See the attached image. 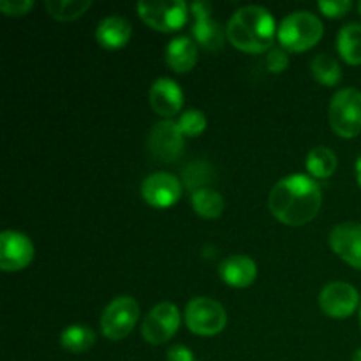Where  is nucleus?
Segmentation results:
<instances>
[{
  "label": "nucleus",
  "instance_id": "obj_1",
  "mask_svg": "<svg viewBox=\"0 0 361 361\" xmlns=\"http://www.w3.org/2000/svg\"><path fill=\"white\" fill-rule=\"evenodd\" d=\"M323 194L319 183L307 175H289L279 180L268 197V208L286 226L307 224L319 214Z\"/></svg>",
  "mask_w": 361,
  "mask_h": 361
},
{
  "label": "nucleus",
  "instance_id": "obj_2",
  "mask_svg": "<svg viewBox=\"0 0 361 361\" xmlns=\"http://www.w3.org/2000/svg\"><path fill=\"white\" fill-rule=\"evenodd\" d=\"M277 34L275 20L268 9L261 6H245L229 20L226 35L236 49L245 53H264L274 44Z\"/></svg>",
  "mask_w": 361,
  "mask_h": 361
},
{
  "label": "nucleus",
  "instance_id": "obj_3",
  "mask_svg": "<svg viewBox=\"0 0 361 361\" xmlns=\"http://www.w3.org/2000/svg\"><path fill=\"white\" fill-rule=\"evenodd\" d=\"M324 34L323 23L309 11H296L288 14L277 28L279 42L286 51L302 53L314 48Z\"/></svg>",
  "mask_w": 361,
  "mask_h": 361
},
{
  "label": "nucleus",
  "instance_id": "obj_4",
  "mask_svg": "<svg viewBox=\"0 0 361 361\" xmlns=\"http://www.w3.org/2000/svg\"><path fill=\"white\" fill-rule=\"evenodd\" d=\"M330 126L341 137H356L361 133V92L342 88L334 95L328 111Z\"/></svg>",
  "mask_w": 361,
  "mask_h": 361
},
{
  "label": "nucleus",
  "instance_id": "obj_5",
  "mask_svg": "<svg viewBox=\"0 0 361 361\" xmlns=\"http://www.w3.org/2000/svg\"><path fill=\"white\" fill-rule=\"evenodd\" d=\"M185 324L192 334L201 337H212L221 334L228 324V314L224 307L207 296H197L187 303Z\"/></svg>",
  "mask_w": 361,
  "mask_h": 361
},
{
  "label": "nucleus",
  "instance_id": "obj_6",
  "mask_svg": "<svg viewBox=\"0 0 361 361\" xmlns=\"http://www.w3.org/2000/svg\"><path fill=\"white\" fill-rule=\"evenodd\" d=\"M189 9L182 0H152V2H140L136 6L137 16L145 21L150 28L159 32H176L187 23Z\"/></svg>",
  "mask_w": 361,
  "mask_h": 361
},
{
  "label": "nucleus",
  "instance_id": "obj_7",
  "mask_svg": "<svg viewBox=\"0 0 361 361\" xmlns=\"http://www.w3.org/2000/svg\"><path fill=\"white\" fill-rule=\"evenodd\" d=\"M140 305L133 296H118L104 309L101 316L102 335L109 341H122L136 326Z\"/></svg>",
  "mask_w": 361,
  "mask_h": 361
},
{
  "label": "nucleus",
  "instance_id": "obj_8",
  "mask_svg": "<svg viewBox=\"0 0 361 361\" xmlns=\"http://www.w3.org/2000/svg\"><path fill=\"white\" fill-rule=\"evenodd\" d=\"M148 154L152 159L162 164L178 161L183 154V134L180 133L178 126L173 120H162L152 127L148 134Z\"/></svg>",
  "mask_w": 361,
  "mask_h": 361
},
{
  "label": "nucleus",
  "instance_id": "obj_9",
  "mask_svg": "<svg viewBox=\"0 0 361 361\" xmlns=\"http://www.w3.org/2000/svg\"><path fill=\"white\" fill-rule=\"evenodd\" d=\"M180 321H182V316L175 303H159L143 319L141 335L148 344L161 345L173 338V335L178 331Z\"/></svg>",
  "mask_w": 361,
  "mask_h": 361
},
{
  "label": "nucleus",
  "instance_id": "obj_10",
  "mask_svg": "<svg viewBox=\"0 0 361 361\" xmlns=\"http://www.w3.org/2000/svg\"><path fill=\"white\" fill-rule=\"evenodd\" d=\"M360 295L348 282H330L319 295V307L326 316L344 319L358 309Z\"/></svg>",
  "mask_w": 361,
  "mask_h": 361
},
{
  "label": "nucleus",
  "instance_id": "obj_11",
  "mask_svg": "<svg viewBox=\"0 0 361 361\" xmlns=\"http://www.w3.org/2000/svg\"><path fill=\"white\" fill-rule=\"evenodd\" d=\"M34 259V245L20 231H4L0 235V268L4 271H20Z\"/></svg>",
  "mask_w": 361,
  "mask_h": 361
},
{
  "label": "nucleus",
  "instance_id": "obj_12",
  "mask_svg": "<svg viewBox=\"0 0 361 361\" xmlns=\"http://www.w3.org/2000/svg\"><path fill=\"white\" fill-rule=\"evenodd\" d=\"M141 196L150 207L169 208L182 196V182L171 173H154L141 183Z\"/></svg>",
  "mask_w": 361,
  "mask_h": 361
},
{
  "label": "nucleus",
  "instance_id": "obj_13",
  "mask_svg": "<svg viewBox=\"0 0 361 361\" xmlns=\"http://www.w3.org/2000/svg\"><path fill=\"white\" fill-rule=\"evenodd\" d=\"M190 13L194 16L192 35L197 44L203 46L208 51H219L224 46V39L228 37L221 25L212 20V6L208 2L190 4Z\"/></svg>",
  "mask_w": 361,
  "mask_h": 361
},
{
  "label": "nucleus",
  "instance_id": "obj_14",
  "mask_svg": "<svg viewBox=\"0 0 361 361\" xmlns=\"http://www.w3.org/2000/svg\"><path fill=\"white\" fill-rule=\"evenodd\" d=\"M330 247L342 261L361 270V222H342L330 233Z\"/></svg>",
  "mask_w": 361,
  "mask_h": 361
},
{
  "label": "nucleus",
  "instance_id": "obj_15",
  "mask_svg": "<svg viewBox=\"0 0 361 361\" xmlns=\"http://www.w3.org/2000/svg\"><path fill=\"white\" fill-rule=\"evenodd\" d=\"M150 106L159 116L171 120L176 113H180L183 106V92L176 81L169 78H159L150 87Z\"/></svg>",
  "mask_w": 361,
  "mask_h": 361
},
{
  "label": "nucleus",
  "instance_id": "obj_16",
  "mask_svg": "<svg viewBox=\"0 0 361 361\" xmlns=\"http://www.w3.org/2000/svg\"><path fill=\"white\" fill-rule=\"evenodd\" d=\"M219 275L231 288H249L257 277V264L249 256L235 254V256H229L222 261L221 267H219Z\"/></svg>",
  "mask_w": 361,
  "mask_h": 361
},
{
  "label": "nucleus",
  "instance_id": "obj_17",
  "mask_svg": "<svg viewBox=\"0 0 361 361\" xmlns=\"http://www.w3.org/2000/svg\"><path fill=\"white\" fill-rule=\"evenodd\" d=\"M133 35V27L122 16H108L97 25L95 39L106 49H120L127 46Z\"/></svg>",
  "mask_w": 361,
  "mask_h": 361
},
{
  "label": "nucleus",
  "instance_id": "obj_18",
  "mask_svg": "<svg viewBox=\"0 0 361 361\" xmlns=\"http://www.w3.org/2000/svg\"><path fill=\"white\" fill-rule=\"evenodd\" d=\"M166 62L175 73L185 74L196 66L197 62V46L190 37L180 35L173 39L166 48Z\"/></svg>",
  "mask_w": 361,
  "mask_h": 361
},
{
  "label": "nucleus",
  "instance_id": "obj_19",
  "mask_svg": "<svg viewBox=\"0 0 361 361\" xmlns=\"http://www.w3.org/2000/svg\"><path fill=\"white\" fill-rule=\"evenodd\" d=\"M337 49L349 66H361V25L349 23L337 35Z\"/></svg>",
  "mask_w": 361,
  "mask_h": 361
},
{
  "label": "nucleus",
  "instance_id": "obj_20",
  "mask_svg": "<svg viewBox=\"0 0 361 361\" xmlns=\"http://www.w3.org/2000/svg\"><path fill=\"white\" fill-rule=\"evenodd\" d=\"M338 159L335 155L334 150L326 147L314 148L312 152H309L305 161V168L314 178H330L335 171H337Z\"/></svg>",
  "mask_w": 361,
  "mask_h": 361
},
{
  "label": "nucleus",
  "instance_id": "obj_21",
  "mask_svg": "<svg viewBox=\"0 0 361 361\" xmlns=\"http://www.w3.org/2000/svg\"><path fill=\"white\" fill-rule=\"evenodd\" d=\"M60 344L66 351L73 353V355H83V353L90 351L92 345L95 344V334L88 326L73 324L62 331Z\"/></svg>",
  "mask_w": 361,
  "mask_h": 361
},
{
  "label": "nucleus",
  "instance_id": "obj_22",
  "mask_svg": "<svg viewBox=\"0 0 361 361\" xmlns=\"http://www.w3.org/2000/svg\"><path fill=\"white\" fill-rule=\"evenodd\" d=\"M194 212L203 219H217L224 212V200L215 189L196 190L190 197Z\"/></svg>",
  "mask_w": 361,
  "mask_h": 361
},
{
  "label": "nucleus",
  "instance_id": "obj_23",
  "mask_svg": "<svg viewBox=\"0 0 361 361\" xmlns=\"http://www.w3.org/2000/svg\"><path fill=\"white\" fill-rule=\"evenodd\" d=\"M310 73L324 87H334L341 81L342 69L337 60L330 55H316L310 62Z\"/></svg>",
  "mask_w": 361,
  "mask_h": 361
},
{
  "label": "nucleus",
  "instance_id": "obj_24",
  "mask_svg": "<svg viewBox=\"0 0 361 361\" xmlns=\"http://www.w3.org/2000/svg\"><path fill=\"white\" fill-rule=\"evenodd\" d=\"M90 7V0H48L46 2V9H48L49 16L59 21L78 20Z\"/></svg>",
  "mask_w": 361,
  "mask_h": 361
},
{
  "label": "nucleus",
  "instance_id": "obj_25",
  "mask_svg": "<svg viewBox=\"0 0 361 361\" xmlns=\"http://www.w3.org/2000/svg\"><path fill=\"white\" fill-rule=\"evenodd\" d=\"M215 180L214 169L207 162L196 161L190 162L183 171V183L190 192H196L201 189H210V183Z\"/></svg>",
  "mask_w": 361,
  "mask_h": 361
},
{
  "label": "nucleus",
  "instance_id": "obj_26",
  "mask_svg": "<svg viewBox=\"0 0 361 361\" xmlns=\"http://www.w3.org/2000/svg\"><path fill=\"white\" fill-rule=\"evenodd\" d=\"M176 126H178L180 133L183 136L196 137L207 129V116L200 109H187L180 115V118L176 120Z\"/></svg>",
  "mask_w": 361,
  "mask_h": 361
},
{
  "label": "nucleus",
  "instance_id": "obj_27",
  "mask_svg": "<svg viewBox=\"0 0 361 361\" xmlns=\"http://www.w3.org/2000/svg\"><path fill=\"white\" fill-rule=\"evenodd\" d=\"M317 7L326 18H342L349 13L353 4L349 0H321Z\"/></svg>",
  "mask_w": 361,
  "mask_h": 361
},
{
  "label": "nucleus",
  "instance_id": "obj_28",
  "mask_svg": "<svg viewBox=\"0 0 361 361\" xmlns=\"http://www.w3.org/2000/svg\"><path fill=\"white\" fill-rule=\"evenodd\" d=\"M288 66H289V56H288V51H286V49L275 48V49H270V51H268L267 67L270 73L281 74L288 69Z\"/></svg>",
  "mask_w": 361,
  "mask_h": 361
},
{
  "label": "nucleus",
  "instance_id": "obj_29",
  "mask_svg": "<svg viewBox=\"0 0 361 361\" xmlns=\"http://www.w3.org/2000/svg\"><path fill=\"white\" fill-rule=\"evenodd\" d=\"M32 7H34L32 0H2L0 2V11L6 16H23L30 13Z\"/></svg>",
  "mask_w": 361,
  "mask_h": 361
},
{
  "label": "nucleus",
  "instance_id": "obj_30",
  "mask_svg": "<svg viewBox=\"0 0 361 361\" xmlns=\"http://www.w3.org/2000/svg\"><path fill=\"white\" fill-rule=\"evenodd\" d=\"M168 361H194V356L185 345H173L168 351Z\"/></svg>",
  "mask_w": 361,
  "mask_h": 361
},
{
  "label": "nucleus",
  "instance_id": "obj_31",
  "mask_svg": "<svg viewBox=\"0 0 361 361\" xmlns=\"http://www.w3.org/2000/svg\"><path fill=\"white\" fill-rule=\"evenodd\" d=\"M356 180H358V183L361 187V157L356 161Z\"/></svg>",
  "mask_w": 361,
  "mask_h": 361
},
{
  "label": "nucleus",
  "instance_id": "obj_32",
  "mask_svg": "<svg viewBox=\"0 0 361 361\" xmlns=\"http://www.w3.org/2000/svg\"><path fill=\"white\" fill-rule=\"evenodd\" d=\"M351 361H361V349H358V351L355 353V356H353Z\"/></svg>",
  "mask_w": 361,
  "mask_h": 361
},
{
  "label": "nucleus",
  "instance_id": "obj_33",
  "mask_svg": "<svg viewBox=\"0 0 361 361\" xmlns=\"http://www.w3.org/2000/svg\"><path fill=\"white\" fill-rule=\"evenodd\" d=\"M360 323H361V307H360Z\"/></svg>",
  "mask_w": 361,
  "mask_h": 361
},
{
  "label": "nucleus",
  "instance_id": "obj_34",
  "mask_svg": "<svg viewBox=\"0 0 361 361\" xmlns=\"http://www.w3.org/2000/svg\"><path fill=\"white\" fill-rule=\"evenodd\" d=\"M358 9H360V13H361V2H360V6H358Z\"/></svg>",
  "mask_w": 361,
  "mask_h": 361
}]
</instances>
